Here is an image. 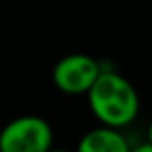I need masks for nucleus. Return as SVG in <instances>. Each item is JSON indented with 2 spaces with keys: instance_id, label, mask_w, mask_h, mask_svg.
I'll list each match as a JSON object with an SVG mask.
<instances>
[{
  "instance_id": "nucleus-1",
  "label": "nucleus",
  "mask_w": 152,
  "mask_h": 152,
  "mask_svg": "<svg viewBox=\"0 0 152 152\" xmlns=\"http://www.w3.org/2000/svg\"><path fill=\"white\" fill-rule=\"evenodd\" d=\"M87 100L100 125L119 131L131 125L141 110V98L135 85L115 69L106 67L87 93Z\"/></svg>"
},
{
  "instance_id": "nucleus-2",
  "label": "nucleus",
  "mask_w": 152,
  "mask_h": 152,
  "mask_svg": "<svg viewBox=\"0 0 152 152\" xmlns=\"http://www.w3.org/2000/svg\"><path fill=\"white\" fill-rule=\"evenodd\" d=\"M54 131L45 118L18 115L0 129V152H50Z\"/></svg>"
},
{
  "instance_id": "nucleus-3",
  "label": "nucleus",
  "mask_w": 152,
  "mask_h": 152,
  "mask_svg": "<svg viewBox=\"0 0 152 152\" xmlns=\"http://www.w3.org/2000/svg\"><path fill=\"white\" fill-rule=\"evenodd\" d=\"M104 69L102 64L94 56L73 52L60 58L52 67V83L62 94L67 96H83L91 91L94 81Z\"/></svg>"
},
{
  "instance_id": "nucleus-4",
  "label": "nucleus",
  "mask_w": 152,
  "mask_h": 152,
  "mask_svg": "<svg viewBox=\"0 0 152 152\" xmlns=\"http://www.w3.org/2000/svg\"><path fill=\"white\" fill-rule=\"evenodd\" d=\"M73 152H131V145L123 131L98 125L79 139Z\"/></svg>"
},
{
  "instance_id": "nucleus-5",
  "label": "nucleus",
  "mask_w": 152,
  "mask_h": 152,
  "mask_svg": "<svg viewBox=\"0 0 152 152\" xmlns=\"http://www.w3.org/2000/svg\"><path fill=\"white\" fill-rule=\"evenodd\" d=\"M131 152H152V145L150 142H141V145L137 146H131Z\"/></svg>"
},
{
  "instance_id": "nucleus-6",
  "label": "nucleus",
  "mask_w": 152,
  "mask_h": 152,
  "mask_svg": "<svg viewBox=\"0 0 152 152\" xmlns=\"http://www.w3.org/2000/svg\"><path fill=\"white\" fill-rule=\"evenodd\" d=\"M146 142L152 145V121L148 123V129H146Z\"/></svg>"
},
{
  "instance_id": "nucleus-7",
  "label": "nucleus",
  "mask_w": 152,
  "mask_h": 152,
  "mask_svg": "<svg viewBox=\"0 0 152 152\" xmlns=\"http://www.w3.org/2000/svg\"><path fill=\"white\" fill-rule=\"evenodd\" d=\"M50 152H71V150H66V148H52Z\"/></svg>"
}]
</instances>
